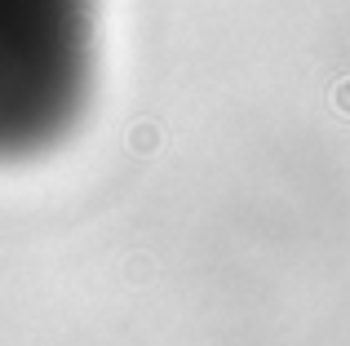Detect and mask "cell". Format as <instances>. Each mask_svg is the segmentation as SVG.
<instances>
[{
	"label": "cell",
	"instance_id": "6da1fadb",
	"mask_svg": "<svg viewBox=\"0 0 350 346\" xmlns=\"http://www.w3.org/2000/svg\"><path fill=\"white\" fill-rule=\"evenodd\" d=\"M89 71L94 0H0V165L67 138Z\"/></svg>",
	"mask_w": 350,
	"mask_h": 346
}]
</instances>
